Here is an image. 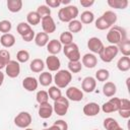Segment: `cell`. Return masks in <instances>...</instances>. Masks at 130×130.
<instances>
[{
    "label": "cell",
    "instance_id": "57",
    "mask_svg": "<svg viewBox=\"0 0 130 130\" xmlns=\"http://www.w3.org/2000/svg\"><path fill=\"white\" fill-rule=\"evenodd\" d=\"M94 130H98V129H94Z\"/></svg>",
    "mask_w": 130,
    "mask_h": 130
},
{
    "label": "cell",
    "instance_id": "52",
    "mask_svg": "<svg viewBox=\"0 0 130 130\" xmlns=\"http://www.w3.org/2000/svg\"><path fill=\"white\" fill-rule=\"evenodd\" d=\"M49 130H59V128H58L56 125H54V124H53L52 126H50V127H49Z\"/></svg>",
    "mask_w": 130,
    "mask_h": 130
},
{
    "label": "cell",
    "instance_id": "20",
    "mask_svg": "<svg viewBox=\"0 0 130 130\" xmlns=\"http://www.w3.org/2000/svg\"><path fill=\"white\" fill-rule=\"evenodd\" d=\"M0 43L4 48H11L15 44V38L12 34H4L0 38Z\"/></svg>",
    "mask_w": 130,
    "mask_h": 130
},
{
    "label": "cell",
    "instance_id": "27",
    "mask_svg": "<svg viewBox=\"0 0 130 130\" xmlns=\"http://www.w3.org/2000/svg\"><path fill=\"white\" fill-rule=\"evenodd\" d=\"M104 127L106 130H119L121 127L114 118H106L104 120Z\"/></svg>",
    "mask_w": 130,
    "mask_h": 130
},
{
    "label": "cell",
    "instance_id": "18",
    "mask_svg": "<svg viewBox=\"0 0 130 130\" xmlns=\"http://www.w3.org/2000/svg\"><path fill=\"white\" fill-rule=\"evenodd\" d=\"M98 64V58L95 57L94 54L87 53L83 55L82 57V65L85 66L86 68H93Z\"/></svg>",
    "mask_w": 130,
    "mask_h": 130
},
{
    "label": "cell",
    "instance_id": "26",
    "mask_svg": "<svg viewBox=\"0 0 130 130\" xmlns=\"http://www.w3.org/2000/svg\"><path fill=\"white\" fill-rule=\"evenodd\" d=\"M7 8L10 12H18L22 8V1L21 0H8L7 1Z\"/></svg>",
    "mask_w": 130,
    "mask_h": 130
},
{
    "label": "cell",
    "instance_id": "12",
    "mask_svg": "<svg viewBox=\"0 0 130 130\" xmlns=\"http://www.w3.org/2000/svg\"><path fill=\"white\" fill-rule=\"evenodd\" d=\"M104 47L105 46L103 42L96 37H92L87 41V48L89 49V51H91L94 54H100V52L104 49Z\"/></svg>",
    "mask_w": 130,
    "mask_h": 130
},
{
    "label": "cell",
    "instance_id": "22",
    "mask_svg": "<svg viewBox=\"0 0 130 130\" xmlns=\"http://www.w3.org/2000/svg\"><path fill=\"white\" fill-rule=\"evenodd\" d=\"M35 43L38 47H45L49 43V35L46 32H38L37 36H35Z\"/></svg>",
    "mask_w": 130,
    "mask_h": 130
},
{
    "label": "cell",
    "instance_id": "48",
    "mask_svg": "<svg viewBox=\"0 0 130 130\" xmlns=\"http://www.w3.org/2000/svg\"><path fill=\"white\" fill-rule=\"evenodd\" d=\"M22 38V40L24 41V42H31L34 39H35V31L31 29L29 32H27L26 35H24L23 37H21Z\"/></svg>",
    "mask_w": 130,
    "mask_h": 130
},
{
    "label": "cell",
    "instance_id": "24",
    "mask_svg": "<svg viewBox=\"0 0 130 130\" xmlns=\"http://www.w3.org/2000/svg\"><path fill=\"white\" fill-rule=\"evenodd\" d=\"M29 68H30V70H31L32 72H35V73L41 72V71H43L44 68H45L44 61H43L42 59H39V58L34 59V60L30 62V64H29Z\"/></svg>",
    "mask_w": 130,
    "mask_h": 130
},
{
    "label": "cell",
    "instance_id": "51",
    "mask_svg": "<svg viewBox=\"0 0 130 130\" xmlns=\"http://www.w3.org/2000/svg\"><path fill=\"white\" fill-rule=\"evenodd\" d=\"M3 81H4V73H3V72L0 70V86L2 85Z\"/></svg>",
    "mask_w": 130,
    "mask_h": 130
},
{
    "label": "cell",
    "instance_id": "10",
    "mask_svg": "<svg viewBox=\"0 0 130 130\" xmlns=\"http://www.w3.org/2000/svg\"><path fill=\"white\" fill-rule=\"evenodd\" d=\"M66 98L73 102H80L83 99V91L76 86H70L66 89Z\"/></svg>",
    "mask_w": 130,
    "mask_h": 130
},
{
    "label": "cell",
    "instance_id": "43",
    "mask_svg": "<svg viewBox=\"0 0 130 130\" xmlns=\"http://www.w3.org/2000/svg\"><path fill=\"white\" fill-rule=\"evenodd\" d=\"M12 28V24L9 20H1L0 21V32H3L4 34H9V31L11 30Z\"/></svg>",
    "mask_w": 130,
    "mask_h": 130
},
{
    "label": "cell",
    "instance_id": "35",
    "mask_svg": "<svg viewBox=\"0 0 130 130\" xmlns=\"http://www.w3.org/2000/svg\"><path fill=\"white\" fill-rule=\"evenodd\" d=\"M68 28H69V31L72 34H75V32H79L81 29H82V23L77 20V19H73L69 22L68 24Z\"/></svg>",
    "mask_w": 130,
    "mask_h": 130
},
{
    "label": "cell",
    "instance_id": "7",
    "mask_svg": "<svg viewBox=\"0 0 130 130\" xmlns=\"http://www.w3.org/2000/svg\"><path fill=\"white\" fill-rule=\"evenodd\" d=\"M31 123V116L27 112H20L15 118H14V124L18 128H28V126Z\"/></svg>",
    "mask_w": 130,
    "mask_h": 130
},
{
    "label": "cell",
    "instance_id": "47",
    "mask_svg": "<svg viewBox=\"0 0 130 130\" xmlns=\"http://www.w3.org/2000/svg\"><path fill=\"white\" fill-rule=\"evenodd\" d=\"M46 5L48 7H52V8H57L61 5V1L60 0H46Z\"/></svg>",
    "mask_w": 130,
    "mask_h": 130
},
{
    "label": "cell",
    "instance_id": "6",
    "mask_svg": "<svg viewBox=\"0 0 130 130\" xmlns=\"http://www.w3.org/2000/svg\"><path fill=\"white\" fill-rule=\"evenodd\" d=\"M63 52H64V55L68 58L69 61H79V59L81 58L78 46L75 43H71L70 45L64 46Z\"/></svg>",
    "mask_w": 130,
    "mask_h": 130
},
{
    "label": "cell",
    "instance_id": "34",
    "mask_svg": "<svg viewBox=\"0 0 130 130\" xmlns=\"http://www.w3.org/2000/svg\"><path fill=\"white\" fill-rule=\"evenodd\" d=\"M59 42L61 43V45H64V46L70 45L71 43H73V35L70 31H63L60 35Z\"/></svg>",
    "mask_w": 130,
    "mask_h": 130
},
{
    "label": "cell",
    "instance_id": "38",
    "mask_svg": "<svg viewBox=\"0 0 130 130\" xmlns=\"http://www.w3.org/2000/svg\"><path fill=\"white\" fill-rule=\"evenodd\" d=\"M47 92H48L49 96H50L53 101H56L57 99H59V98L62 95V93H61V89H60L59 87H57L56 85H55V86H51Z\"/></svg>",
    "mask_w": 130,
    "mask_h": 130
},
{
    "label": "cell",
    "instance_id": "13",
    "mask_svg": "<svg viewBox=\"0 0 130 130\" xmlns=\"http://www.w3.org/2000/svg\"><path fill=\"white\" fill-rule=\"evenodd\" d=\"M46 66L50 71H58L61 66V62L56 55H50L46 59Z\"/></svg>",
    "mask_w": 130,
    "mask_h": 130
},
{
    "label": "cell",
    "instance_id": "23",
    "mask_svg": "<svg viewBox=\"0 0 130 130\" xmlns=\"http://www.w3.org/2000/svg\"><path fill=\"white\" fill-rule=\"evenodd\" d=\"M117 48H118V50L123 54V56L128 57V56L130 55V40L127 38V39H125L124 41L120 42V43L117 45Z\"/></svg>",
    "mask_w": 130,
    "mask_h": 130
},
{
    "label": "cell",
    "instance_id": "8",
    "mask_svg": "<svg viewBox=\"0 0 130 130\" xmlns=\"http://www.w3.org/2000/svg\"><path fill=\"white\" fill-rule=\"evenodd\" d=\"M5 73L10 78H16L20 73V65L15 60H10L5 66Z\"/></svg>",
    "mask_w": 130,
    "mask_h": 130
},
{
    "label": "cell",
    "instance_id": "9",
    "mask_svg": "<svg viewBox=\"0 0 130 130\" xmlns=\"http://www.w3.org/2000/svg\"><path fill=\"white\" fill-rule=\"evenodd\" d=\"M120 107V99L119 98H112L110 101L105 103L102 106V111L106 114L113 113V112H118Z\"/></svg>",
    "mask_w": 130,
    "mask_h": 130
},
{
    "label": "cell",
    "instance_id": "33",
    "mask_svg": "<svg viewBox=\"0 0 130 130\" xmlns=\"http://www.w3.org/2000/svg\"><path fill=\"white\" fill-rule=\"evenodd\" d=\"M103 18L112 26L116 23L117 21V14L114 12V11H111V10H108V11H105L103 13Z\"/></svg>",
    "mask_w": 130,
    "mask_h": 130
},
{
    "label": "cell",
    "instance_id": "36",
    "mask_svg": "<svg viewBox=\"0 0 130 130\" xmlns=\"http://www.w3.org/2000/svg\"><path fill=\"white\" fill-rule=\"evenodd\" d=\"M82 64L79 61H69L68 62V71L70 73H78L81 71Z\"/></svg>",
    "mask_w": 130,
    "mask_h": 130
},
{
    "label": "cell",
    "instance_id": "2",
    "mask_svg": "<svg viewBox=\"0 0 130 130\" xmlns=\"http://www.w3.org/2000/svg\"><path fill=\"white\" fill-rule=\"evenodd\" d=\"M78 8L74 5H68L61 8L58 12V17L63 22H70L78 16Z\"/></svg>",
    "mask_w": 130,
    "mask_h": 130
},
{
    "label": "cell",
    "instance_id": "45",
    "mask_svg": "<svg viewBox=\"0 0 130 130\" xmlns=\"http://www.w3.org/2000/svg\"><path fill=\"white\" fill-rule=\"evenodd\" d=\"M119 110H130V101L128 99H120Z\"/></svg>",
    "mask_w": 130,
    "mask_h": 130
},
{
    "label": "cell",
    "instance_id": "42",
    "mask_svg": "<svg viewBox=\"0 0 130 130\" xmlns=\"http://www.w3.org/2000/svg\"><path fill=\"white\" fill-rule=\"evenodd\" d=\"M36 100L37 102L41 105V104H45V103H48L49 101V94L47 91L45 90H39L37 92V95H36Z\"/></svg>",
    "mask_w": 130,
    "mask_h": 130
},
{
    "label": "cell",
    "instance_id": "53",
    "mask_svg": "<svg viewBox=\"0 0 130 130\" xmlns=\"http://www.w3.org/2000/svg\"><path fill=\"white\" fill-rule=\"evenodd\" d=\"M69 3H70V0H64V1H61V4H64V5L69 4Z\"/></svg>",
    "mask_w": 130,
    "mask_h": 130
},
{
    "label": "cell",
    "instance_id": "3",
    "mask_svg": "<svg viewBox=\"0 0 130 130\" xmlns=\"http://www.w3.org/2000/svg\"><path fill=\"white\" fill-rule=\"evenodd\" d=\"M72 74L68 70H58L57 73L54 76V82L57 87L59 88H65L71 81Z\"/></svg>",
    "mask_w": 130,
    "mask_h": 130
},
{
    "label": "cell",
    "instance_id": "49",
    "mask_svg": "<svg viewBox=\"0 0 130 130\" xmlns=\"http://www.w3.org/2000/svg\"><path fill=\"white\" fill-rule=\"evenodd\" d=\"M79 3H80L81 6H83L85 8H88V7H90L91 5L94 4V0H80Z\"/></svg>",
    "mask_w": 130,
    "mask_h": 130
},
{
    "label": "cell",
    "instance_id": "41",
    "mask_svg": "<svg viewBox=\"0 0 130 130\" xmlns=\"http://www.w3.org/2000/svg\"><path fill=\"white\" fill-rule=\"evenodd\" d=\"M37 13L40 15L41 19L46 17V16H50L51 15V9L47 6V5H40L37 8Z\"/></svg>",
    "mask_w": 130,
    "mask_h": 130
},
{
    "label": "cell",
    "instance_id": "4",
    "mask_svg": "<svg viewBox=\"0 0 130 130\" xmlns=\"http://www.w3.org/2000/svg\"><path fill=\"white\" fill-rule=\"evenodd\" d=\"M119 50L117 48V46L115 45H110L107 47H104V49L100 52V58L102 59V61L106 62V63H110L113 61V59L118 55Z\"/></svg>",
    "mask_w": 130,
    "mask_h": 130
},
{
    "label": "cell",
    "instance_id": "31",
    "mask_svg": "<svg viewBox=\"0 0 130 130\" xmlns=\"http://www.w3.org/2000/svg\"><path fill=\"white\" fill-rule=\"evenodd\" d=\"M26 21L29 25H37L41 21L40 15L37 13V11H30L26 15Z\"/></svg>",
    "mask_w": 130,
    "mask_h": 130
},
{
    "label": "cell",
    "instance_id": "37",
    "mask_svg": "<svg viewBox=\"0 0 130 130\" xmlns=\"http://www.w3.org/2000/svg\"><path fill=\"white\" fill-rule=\"evenodd\" d=\"M16 29H17V32H18L21 37H23L24 35H26L27 32H29V31L31 30V27H30V25H29L27 22H19V23L17 24Z\"/></svg>",
    "mask_w": 130,
    "mask_h": 130
},
{
    "label": "cell",
    "instance_id": "28",
    "mask_svg": "<svg viewBox=\"0 0 130 130\" xmlns=\"http://www.w3.org/2000/svg\"><path fill=\"white\" fill-rule=\"evenodd\" d=\"M107 3L110 7L116 9H125L128 6L127 0H108Z\"/></svg>",
    "mask_w": 130,
    "mask_h": 130
},
{
    "label": "cell",
    "instance_id": "16",
    "mask_svg": "<svg viewBox=\"0 0 130 130\" xmlns=\"http://www.w3.org/2000/svg\"><path fill=\"white\" fill-rule=\"evenodd\" d=\"M52 114H53V106H51L49 104V102L40 105V107H39V116L42 119H48L52 116Z\"/></svg>",
    "mask_w": 130,
    "mask_h": 130
},
{
    "label": "cell",
    "instance_id": "19",
    "mask_svg": "<svg viewBox=\"0 0 130 130\" xmlns=\"http://www.w3.org/2000/svg\"><path fill=\"white\" fill-rule=\"evenodd\" d=\"M47 50L51 55H57L62 50V45L58 40H51L47 44Z\"/></svg>",
    "mask_w": 130,
    "mask_h": 130
},
{
    "label": "cell",
    "instance_id": "54",
    "mask_svg": "<svg viewBox=\"0 0 130 130\" xmlns=\"http://www.w3.org/2000/svg\"><path fill=\"white\" fill-rule=\"evenodd\" d=\"M24 130H34V129H31V128H25Z\"/></svg>",
    "mask_w": 130,
    "mask_h": 130
},
{
    "label": "cell",
    "instance_id": "40",
    "mask_svg": "<svg viewBox=\"0 0 130 130\" xmlns=\"http://www.w3.org/2000/svg\"><path fill=\"white\" fill-rule=\"evenodd\" d=\"M110 77V72L107 69H99L95 72V78L99 81H107Z\"/></svg>",
    "mask_w": 130,
    "mask_h": 130
},
{
    "label": "cell",
    "instance_id": "21",
    "mask_svg": "<svg viewBox=\"0 0 130 130\" xmlns=\"http://www.w3.org/2000/svg\"><path fill=\"white\" fill-rule=\"evenodd\" d=\"M117 91V86L114 82H111V81H108L104 84L103 86V93L108 96V98H111V96H114L115 93Z\"/></svg>",
    "mask_w": 130,
    "mask_h": 130
},
{
    "label": "cell",
    "instance_id": "44",
    "mask_svg": "<svg viewBox=\"0 0 130 130\" xmlns=\"http://www.w3.org/2000/svg\"><path fill=\"white\" fill-rule=\"evenodd\" d=\"M95 27L98 29H101V30H105V29H108L111 27V25L103 18V16L99 17L96 20H95Z\"/></svg>",
    "mask_w": 130,
    "mask_h": 130
},
{
    "label": "cell",
    "instance_id": "50",
    "mask_svg": "<svg viewBox=\"0 0 130 130\" xmlns=\"http://www.w3.org/2000/svg\"><path fill=\"white\" fill-rule=\"evenodd\" d=\"M118 113H119V115H120L122 118L128 119V118L130 117V110H119Z\"/></svg>",
    "mask_w": 130,
    "mask_h": 130
},
{
    "label": "cell",
    "instance_id": "39",
    "mask_svg": "<svg viewBox=\"0 0 130 130\" xmlns=\"http://www.w3.org/2000/svg\"><path fill=\"white\" fill-rule=\"evenodd\" d=\"M29 59V53L26 50H20L16 54V60L18 63H25Z\"/></svg>",
    "mask_w": 130,
    "mask_h": 130
},
{
    "label": "cell",
    "instance_id": "15",
    "mask_svg": "<svg viewBox=\"0 0 130 130\" xmlns=\"http://www.w3.org/2000/svg\"><path fill=\"white\" fill-rule=\"evenodd\" d=\"M96 86V81L95 78L91 77V76H87L85 78H83L82 83H81V88L83 91L85 92H92L95 89Z\"/></svg>",
    "mask_w": 130,
    "mask_h": 130
},
{
    "label": "cell",
    "instance_id": "46",
    "mask_svg": "<svg viewBox=\"0 0 130 130\" xmlns=\"http://www.w3.org/2000/svg\"><path fill=\"white\" fill-rule=\"evenodd\" d=\"M54 125H56L59 130H68V125L64 120H57L56 122H54Z\"/></svg>",
    "mask_w": 130,
    "mask_h": 130
},
{
    "label": "cell",
    "instance_id": "5",
    "mask_svg": "<svg viewBox=\"0 0 130 130\" xmlns=\"http://www.w3.org/2000/svg\"><path fill=\"white\" fill-rule=\"evenodd\" d=\"M69 109V101L65 96H60L56 101H54L53 105V111L58 115V116H64L66 115L67 111Z\"/></svg>",
    "mask_w": 130,
    "mask_h": 130
},
{
    "label": "cell",
    "instance_id": "55",
    "mask_svg": "<svg viewBox=\"0 0 130 130\" xmlns=\"http://www.w3.org/2000/svg\"><path fill=\"white\" fill-rule=\"evenodd\" d=\"M43 130H49V128H46V129H43Z\"/></svg>",
    "mask_w": 130,
    "mask_h": 130
},
{
    "label": "cell",
    "instance_id": "17",
    "mask_svg": "<svg viewBox=\"0 0 130 130\" xmlns=\"http://www.w3.org/2000/svg\"><path fill=\"white\" fill-rule=\"evenodd\" d=\"M38 85H39V81L35 77L27 76L22 80V86L27 91H35L38 88Z\"/></svg>",
    "mask_w": 130,
    "mask_h": 130
},
{
    "label": "cell",
    "instance_id": "11",
    "mask_svg": "<svg viewBox=\"0 0 130 130\" xmlns=\"http://www.w3.org/2000/svg\"><path fill=\"white\" fill-rule=\"evenodd\" d=\"M41 24H42L44 32H46L47 35L52 34L56 30V24H55V21H54V19L51 15L42 18L41 19Z\"/></svg>",
    "mask_w": 130,
    "mask_h": 130
},
{
    "label": "cell",
    "instance_id": "25",
    "mask_svg": "<svg viewBox=\"0 0 130 130\" xmlns=\"http://www.w3.org/2000/svg\"><path fill=\"white\" fill-rule=\"evenodd\" d=\"M117 67L120 71H123V72L128 71L130 69V58L126 56L121 57L117 62Z\"/></svg>",
    "mask_w": 130,
    "mask_h": 130
},
{
    "label": "cell",
    "instance_id": "1",
    "mask_svg": "<svg viewBox=\"0 0 130 130\" xmlns=\"http://www.w3.org/2000/svg\"><path fill=\"white\" fill-rule=\"evenodd\" d=\"M125 39H127V32L126 29L121 26L114 25L113 27L110 28V30L107 34V41L111 45L117 46L120 42L124 41Z\"/></svg>",
    "mask_w": 130,
    "mask_h": 130
},
{
    "label": "cell",
    "instance_id": "32",
    "mask_svg": "<svg viewBox=\"0 0 130 130\" xmlns=\"http://www.w3.org/2000/svg\"><path fill=\"white\" fill-rule=\"evenodd\" d=\"M9 61H10V53L8 52V50L6 49L0 50V70L2 68H5V66Z\"/></svg>",
    "mask_w": 130,
    "mask_h": 130
},
{
    "label": "cell",
    "instance_id": "14",
    "mask_svg": "<svg viewBox=\"0 0 130 130\" xmlns=\"http://www.w3.org/2000/svg\"><path fill=\"white\" fill-rule=\"evenodd\" d=\"M83 114L85 116H88V117H93V116H96L100 111H101V107L96 104V103H88L86 104L84 107H83Z\"/></svg>",
    "mask_w": 130,
    "mask_h": 130
},
{
    "label": "cell",
    "instance_id": "56",
    "mask_svg": "<svg viewBox=\"0 0 130 130\" xmlns=\"http://www.w3.org/2000/svg\"><path fill=\"white\" fill-rule=\"evenodd\" d=\"M119 130H124V129H123V128H120V129H119Z\"/></svg>",
    "mask_w": 130,
    "mask_h": 130
},
{
    "label": "cell",
    "instance_id": "29",
    "mask_svg": "<svg viewBox=\"0 0 130 130\" xmlns=\"http://www.w3.org/2000/svg\"><path fill=\"white\" fill-rule=\"evenodd\" d=\"M79 17H80V20L79 21L81 23H84V24H89V23H91L94 20V14L91 11H89V10L83 11L80 14Z\"/></svg>",
    "mask_w": 130,
    "mask_h": 130
},
{
    "label": "cell",
    "instance_id": "30",
    "mask_svg": "<svg viewBox=\"0 0 130 130\" xmlns=\"http://www.w3.org/2000/svg\"><path fill=\"white\" fill-rule=\"evenodd\" d=\"M53 81V76L49 72H43L39 76V82L43 86H49Z\"/></svg>",
    "mask_w": 130,
    "mask_h": 130
}]
</instances>
